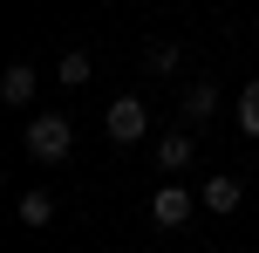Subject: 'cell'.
Instances as JSON below:
<instances>
[{
	"mask_svg": "<svg viewBox=\"0 0 259 253\" xmlns=\"http://www.w3.org/2000/svg\"><path fill=\"white\" fill-rule=\"evenodd\" d=\"M211 110H219V89H211V82H191V89H184V103H178V123H184V130H198Z\"/></svg>",
	"mask_w": 259,
	"mask_h": 253,
	"instance_id": "obj_4",
	"label": "cell"
},
{
	"mask_svg": "<svg viewBox=\"0 0 259 253\" xmlns=\"http://www.w3.org/2000/svg\"><path fill=\"white\" fill-rule=\"evenodd\" d=\"M0 96H7L14 110H21V103H34V68H27V62H14L7 76H0Z\"/></svg>",
	"mask_w": 259,
	"mask_h": 253,
	"instance_id": "obj_6",
	"label": "cell"
},
{
	"mask_svg": "<svg viewBox=\"0 0 259 253\" xmlns=\"http://www.w3.org/2000/svg\"><path fill=\"white\" fill-rule=\"evenodd\" d=\"M103 123H109V137H116V144H137V137L150 130V110H143V96H116Z\"/></svg>",
	"mask_w": 259,
	"mask_h": 253,
	"instance_id": "obj_2",
	"label": "cell"
},
{
	"mask_svg": "<svg viewBox=\"0 0 259 253\" xmlns=\"http://www.w3.org/2000/svg\"><path fill=\"white\" fill-rule=\"evenodd\" d=\"M191 212H198V199H191V192H178V185H164V192L150 199V226H164V233H178Z\"/></svg>",
	"mask_w": 259,
	"mask_h": 253,
	"instance_id": "obj_3",
	"label": "cell"
},
{
	"mask_svg": "<svg viewBox=\"0 0 259 253\" xmlns=\"http://www.w3.org/2000/svg\"><path fill=\"white\" fill-rule=\"evenodd\" d=\"M143 62H150V76H170V68H178V41H150Z\"/></svg>",
	"mask_w": 259,
	"mask_h": 253,
	"instance_id": "obj_10",
	"label": "cell"
},
{
	"mask_svg": "<svg viewBox=\"0 0 259 253\" xmlns=\"http://www.w3.org/2000/svg\"><path fill=\"white\" fill-rule=\"evenodd\" d=\"M55 219V199L48 192H21V226H48Z\"/></svg>",
	"mask_w": 259,
	"mask_h": 253,
	"instance_id": "obj_8",
	"label": "cell"
},
{
	"mask_svg": "<svg viewBox=\"0 0 259 253\" xmlns=\"http://www.w3.org/2000/svg\"><path fill=\"white\" fill-rule=\"evenodd\" d=\"M68 151H75V130H68V117L41 110V117L27 123V158H41V164H62Z\"/></svg>",
	"mask_w": 259,
	"mask_h": 253,
	"instance_id": "obj_1",
	"label": "cell"
},
{
	"mask_svg": "<svg viewBox=\"0 0 259 253\" xmlns=\"http://www.w3.org/2000/svg\"><path fill=\"white\" fill-rule=\"evenodd\" d=\"M184 164H191V130H170L157 144V171H184Z\"/></svg>",
	"mask_w": 259,
	"mask_h": 253,
	"instance_id": "obj_7",
	"label": "cell"
},
{
	"mask_svg": "<svg viewBox=\"0 0 259 253\" xmlns=\"http://www.w3.org/2000/svg\"><path fill=\"white\" fill-rule=\"evenodd\" d=\"M239 130H246V137H259V82L239 96Z\"/></svg>",
	"mask_w": 259,
	"mask_h": 253,
	"instance_id": "obj_11",
	"label": "cell"
},
{
	"mask_svg": "<svg viewBox=\"0 0 259 253\" xmlns=\"http://www.w3.org/2000/svg\"><path fill=\"white\" fill-rule=\"evenodd\" d=\"M239 199H246V192H239V178H205V212H239Z\"/></svg>",
	"mask_w": 259,
	"mask_h": 253,
	"instance_id": "obj_5",
	"label": "cell"
},
{
	"mask_svg": "<svg viewBox=\"0 0 259 253\" xmlns=\"http://www.w3.org/2000/svg\"><path fill=\"white\" fill-rule=\"evenodd\" d=\"M55 76H62L68 89H82V82H89V55H82V48H68L62 62H55Z\"/></svg>",
	"mask_w": 259,
	"mask_h": 253,
	"instance_id": "obj_9",
	"label": "cell"
}]
</instances>
